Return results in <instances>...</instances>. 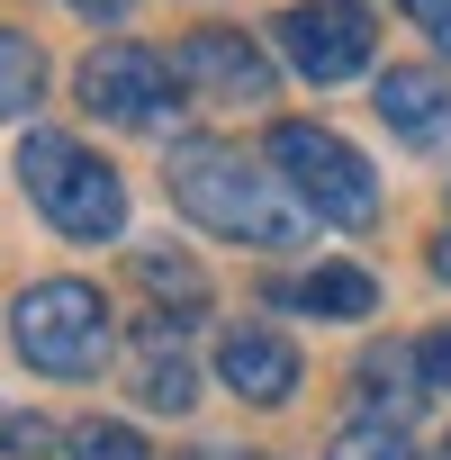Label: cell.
<instances>
[{
	"instance_id": "cell-12",
	"label": "cell",
	"mask_w": 451,
	"mask_h": 460,
	"mask_svg": "<svg viewBox=\"0 0 451 460\" xmlns=\"http://www.w3.org/2000/svg\"><path fill=\"white\" fill-rule=\"evenodd\" d=\"M37 82H46V64H37V46H28V37H10V28H0V118H28V109H37Z\"/></svg>"
},
{
	"instance_id": "cell-11",
	"label": "cell",
	"mask_w": 451,
	"mask_h": 460,
	"mask_svg": "<svg viewBox=\"0 0 451 460\" xmlns=\"http://www.w3.org/2000/svg\"><path fill=\"white\" fill-rule=\"evenodd\" d=\"M415 370H424V352H406V343H388V352H370V361H361V406H370V415H388V424H406V415L424 406V388H415Z\"/></svg>"
},
{
	"instance_id": "cell-15",
	"label": "cell",
	"mask_w": 451,
	"mask_h": 460,
	"mask_svg": "<svg viewBox=\"0 0 451 460\" xmlns=\"http://www.w3.org/2000/svg\"><path fill=\"white\" fill-rule=\"evenodd\" d=\"M334 460H415V451H406L397 424H352V433L334 442Z\"/></svg>"
},
{
	"instance_id": "cell-10",
	"label": "cell",
	"mask_w": 451,
	"mask_h": 460,
	"mask_svg": "<svg viewBox=\"0 0 451 460\" xmlns=\"http://www.w3.org/2000/svg\"><path fill=\"white\" fill-rule=\"evenodd\" d=\"M289 307H307V316H370L379 307V280L370 271H352V262H316L307 280H289L280 289Z\"/></svg>"
},
{
	"instance_id": "cell-18",
	"label": "cell",
	"mask_w": 451,
	"mask_h": 460,
	"mask_svg": "<svg viewBox=\"0 0 451 460\" xmlns=\"http://www.w3.org/2000/svg\"><path fill=\"white\" fill-rule=\"evenodd\" d=\"M415 352H424V388H451V325H442V334H424Z\"/></svg>"
},
{
	"instance_id": "cell-5",
	"label": "cell",
	"mask_w": 451,
	"mask_h": 460,
	"mask_svg": "<svg viewBox=\"0 0 451 460\" xmlns=\"http://www.w3.org/2000/svg\"><path fill=\"white\" fill-rule=\"evenodd\" d=\"M172 73H163V55H145V46H100V55H82V109L91 118H109V127H163L172 109Z\"/></svg>"
},
{
	"instance_id": "cell-13",
	"label": "cell",
	"mask_w": 451,
	"mask_h": 460,
	"mask_svg": "<svg viewBox=\"0 0 451 460\" xmlns=\"http://www.w3.org/2000/svg\"><path fill=\"white\" fill-rule=\"evenodd\" d=\"M136 280H145V289H163V298H181L190 316L208 307V280H199L190 262H172V253H136Z\"/></svg>"
},
{
	"instance_id": "cell-20",
	"label": "cell",
	"mask_w": 451,
	"mask_h": 460,
	"mask_svg": "<svg viewBox=\"0 0 451 460\" xmlns=\"http://www.w3.org/2000/svg\"><path fill=\"white\" fill-rule=\"evenodd\" d=\"M190 460H235V451H190ZM244 460H253V451H244Z\"/></svg>"
},
{
	"instance_id": "cell-8",
	"label": "cell",
	"mask_w": 451,
	"mask_h": 460,
	"mask_svg": "<svg viewBox=\"0 0 451 460\" xmlns=\"http://www.w3.org/2000/svg\"><path fill=\"white\" fill-rule=\"evenodd\" d=\"M217 379L235 388V397H253V406H280L289 388H298V352H289V334H271V325H235L217 343Z\"/></svg>"
},
{
	"instance_id": "cell-2",
	"label": "cell",
	"mask_w": 451,
	"mask_h": 460,
	"mask_svg": "<svg viewBox=\"0 0 451 460\" xmlns=\"http://www.w3.org/2000/svg\"><path fill=\"white\" fill-rule=\"evenodd\" d=\"M19 181H28V199L55 217V235H73V244H109L118 226H127V190H118V172H109L100 154H82L73 136H55V127H28V145H19Z\"/></svg>"
},
{
	"instance_id": "cell-17",
	"label": "cell",
	"mask_w": 451,
	"mask_h": 460,
	"mask_svg": "<svg viewBox=\"0 0 451 460\" xmlns=\"http://www.w3.org/2000/svg\"><path fill=\"white\" fill-rule=\"evenodd\" d=\"M406 19H415V28H424V37L451 55V0H406Z\"/></svg>"
},
{
	"instance_id": "cell-16",
	"label": "cell",
	"mask_w": 451,
	"mask_h": 460,
	"mask_svg": "<svg viewBox=\"0 0 451 460\" xmlns=\"http://www.w3.org/2000/svg\"><path fill=\"white\" fill-rule=\"evenodd\" d=\"M136 397H145V406H163V415H181L199 388H190V370H181V361H145V388H136Z\"/></svg>"
},
{
	"instance_id": "cell-6",
	"label": "cell",
	"mask_w": 451,
	"mask_h": 460,
	"mask_svg": "<svg viewBox=\"0 0 451 460\" xmlns=\"http://www.w3.org/2000/svg\"><path fill=\"white\" fill-rule=\"evenodd\" d=\"M280 55L307 82H343L370 64V19L352 0H298V10H280Z\"/></svg>"
},
{
	"instance_id": "cell-19",
	"label": "cell",
	"mask_w": 451,
	"mask_h": 460,
	"mask_svg": "<svg viewBox=\"0 0 451 460\" xmlns=\"http://www.w3.org/2000/svg\"><path fill=\"white\" fill-rule=\"evenodd\" d=\"M82 19H127V0H73Z\"/></svg>"
},
{
	"instance_id": "cell-14",
	"label": "cell",
	"mask_w": 451,
	"mask_h": 460,
	"mask_svg": "<svg viewBox=\"0 0 451 460\" xmlns=\"http://www.w3.org/2000/svg\"><path fill=\"white\" fill-rule=\"evenodd\" d=\"M73 460H154V451H145L127 424H82V433H73Z\"/></svg>"
},
{
	"instance_id": "cell-1",
	"label": "cell",
	"mask_w": 451,
	"mask_h": 460,
	"mask_svg": "<svg viewBox=\"0 0 451 460\" xmlns=\"http://www.w3.org/2000/svg\"><path fill=\"white\" fill-rule=\"evenodd\" d=\"M172 199H181V217H199L208 235H226V244H262V253H280V244H298L307 235V217L271 190V172H253L235 145H208V136H190V145H172Z\"/></svg>"
},
{
	"instance_id": "cell-7",
	"label": "cell",
	"mask_w": 451,
	"mask_h": 460,
	"mask_svg": "<svg viewBox=\"0 0 451 460\" xmlns=\"http://www.w3.org/2000/svg\"><path fill=\"white\" fill-rule=\"evenodd\" d=\"M172 82H190L199 100H271V55L244 28H199L172 46Z\"/></svg>"
},
{
	"instance_id": "cell-21",
	"label": "cell",
	"mask_w": 451,
	"mask_h": 460,
	"mask_svg": "<svg viewBox=\"0 0 451 460\" xmlns=\"http://www.w3.org/2000/svg\"><path fill=\"white\" fill-rule=\"evenodd\" d=\"M442 280H451V244H442Z\"/></svg>"
},
{
	"instance_id": "cell-4",
	"label": "cell",
	"mask_w": 451,
	"mask_h": 460,
	"mask_svg": "<svg viewBox=\"0 0 451 460\" xmlns=\"http://www.w3.org/2000/svg\"><path fill=\"white\" fill-rule=\"evenodd\" d=\"M10 334H19V352H28L37 370H55V379H91V370L109 361V343H118L91 280H37V289H19Z\"/></svg>"
},
{
	"instance_id": "cell-3",
	"label": "cell",
	"mask_w": 451,
	"mask_h": 460,
	"mask_svg": "<svg viewBox=\"0 0 451 460\" xmlns=\"http://www.w3.org/2000/svg\"><path fill=\"white\" fill-rule=\"evenodd\" d=\"M271 163H280V181L298 190L307 217H325V226H370V217H379V181H370V163H361L334 127L280 118V127H271Z\"/></svg>"
},
{
	"instance_id": "cell-9",
	"label": "cell",
	"mask_w": 451,
	"mask_h": 460,
	"mask_svg": "<svg viewBox=\"0 0 451 460\" xmlns=\"http://www.w3.org/2000/svg\"><path fill=\"white\" fill-rule=\"evenodd\" d=\"M370 109H379L406 145H442V136H451V82L424 73V64H388L379 91H370Z\"/></svg>"
}]
</instances>
